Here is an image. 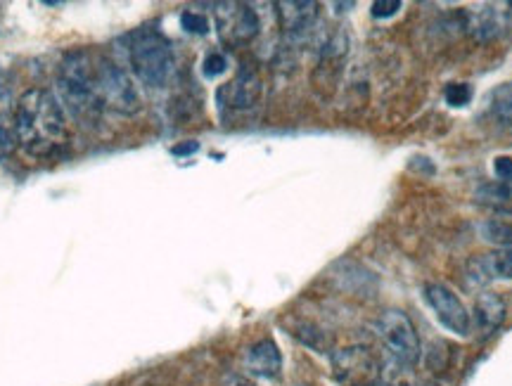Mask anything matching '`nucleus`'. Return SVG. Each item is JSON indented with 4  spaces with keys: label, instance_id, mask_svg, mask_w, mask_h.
Returning a JSON list of instances; mask_svg holds the SVG:
<instances>
[{
    "label": "nucleus",
    "instance_id": "15",
    "mask_svg": "<svg viewBox=\"0 0 512 386\" xmlns=\"http://www.w3.org/2000/svg\"><path fill=\"white\" fill-rule=\"evenodd\" d=\"M484 240L491 244H498L501 249H512V223L503 221V218H491L482 225Z\"/></svg>",
    "mask_w": 512,
    "mask_h": 386
},
{
    "label": "nucleus",
    "instance_id": "17",
    "mask_svg": "<svg viewBox=\"0 0 512 386\" xmlns=\"http://www.w3.org/2000/svg\"><path fill=\"white\" fill-rule=\"evenodd\" d=\"M226 69H228L226 55H223V53H209L207 60H204L202 72H204V76H207V79H216V76H221L223 72H226Z\"/></svg>",
    "mask_w": 512,
    "mask_h": 386
},
{
    "label": "nucleus",
    "instance_id": "19",
    "mask_svg": "<svg viewBox=\"0 0 512 386\" xmlns=\"http://www.w3.org/2000/svg\"><path fill=\"white\" fill-rule=\"evenodd\" d=\"M403 8L401 0H377V3H373V17H392L396 15Z\"/></svg>",
    "mask_w": 512,
    "mask_h": 386
},
{
    "label": "nucleus",
    "instance_id": "9",
    "mask_svg": "<svg viewBox=\"0 0 512 386\" xmlns=\"http://www.w3.org/2000/svg\"><path fill=\"white\" fill-rule=\"evenodd\" d=\"M261 95H264L261 76L249 67L242 69V72L221 90V100H226V107L230 109H252L261 102Z\"/></svg>",
    "mask_w": 512,
    "mask_h": 386
},
{
    "label": "nucleus",
    "instance_id": "18",
    "mask_svg": "<svg viewBox=\"0 0 512 386\" xmlns=\"http://www.w3.org/2000/svg\"><path fill=\"white\" fill-rule=\"evenodd\" d=\"M181 24L185 31H190V34H207L209 31V22L207 17L200 15V12H183L181 17Z\"/></svg>",
    "mask_w": 512,
    "mask_h": 386
},
{
    "label": "nucleus",
    "instance_id": "4",
    "mask_svg": "<svg viewBox=\"0 0 512 386\" xmlns=\"http://www.w3.org/2000/svg\"><path fill=\"white\" fill-rule=\"evenodd\" d=\"M377 334H380L384 349H387L401 365H415L420 360V339L418 332L403 311L389 308L377 320Z\"/></svg>",
    "mask_w": 512,
    "mask_h": 386
},
{
    "label": "nucleus",
    "instance_id": "11",
    "mask_svg": "<svg viewBox=\"0 0 512 386\" xmlns=\"http://www.w3.org/2000/svg\"><path fill=\"white\" fill-rule=\"evenodd\" d=\"M245 368L256 377L275 379L283 370V356H280L278 346L273 339H261L256 342L245 356Z\"/></svg>",
    "mask_w": 512,
    "mask_h": 386
},
{
    "label": "nucleus",
    "instance_id": "1",
    "mask_svg": "<svg viewBox=\"0 0 512 386\" xmlns=\"http://www.w3.org/2000/svg\"><path fill=\"white\" fill-rule=\"evenodd\" d=\"M12 126L17 145L36 159L55 157L69 140L64 109L46 88H31L17 100Z\"/></svg>",
    "mask_w": 512,
    "mask_h": 386
},
{
    "label": "nucleus",
    "instance_id": "7",
    "mask_svg": "<svg viewBox=\"0 0 512 386\" xmlns=\"http://www.w3.org/2000/svg\"><path fill=\"white\" fill-rule=\"evenodd\" d=\"M332 368H335V377L342 384L349 386H366L375 382L377 365L368 349L354 346V349H342L332 356Z\"/></svg>",
    "mask_w": 512,
    "mask_h": 386
},
{
    "label": "nucleus",
    "instance_id": "22",
    "mask_svg": "<svg viewBox=\"0 0 512 386\" xmlns=\"http://www.w3.org/2000/svg\"><path fill=\"white\" fill-rule=\"evenodd\" d=\"M197 150V143H188L183 147H174V154H188V152H195Z\"/></svg>",
    "mask_w": 512,
    "mask_h": 386
},
{
    "label": "nucleus",
    "instance_id": "23",
    "mask_svg": "<svg viewBox=\"0 0 512 386\" xmlns=\"http://www.w3.org/2000/svg\"><path fill=\"white\" fill-rule=\"evenodd\" d=\"M366 386H392V384H387V382H377V379H375V382H370V384H366Z\"/></svg>",
    "mask_w": 512,
    "mask_h": 386
},
{
    "label": "nucleus",
    "instance_id": "13",
    "mask_svg": "<svg viewBox=\"0 0 512 386\" xmlns=\"http://www.w3.org/2000/svg\"><path fill=\"white\" fill-rule=\"evenodd\" d=\"M505 320V304L494 292H484L475 304V327L482 337H491Z\"/></svg>",
    "mask_w": 512,
    "mask_h": 386
},
{
    "label": "nucleus",
    "instance_id": "3",
    "mask_svg": "<svg viewBox=\"0 0 512 386\" xmlns=\"http://www.w3.org/2000/svg\"><path fill=\"white\" fill-rule=\"evenodd\" d=\"M128 60H131L133 74L150 88L166 86L176 64L169 38L152 27L133 31L128 38Z\"/></svg>",
    "mask_w": 512,
    "mask_h": 386
},
{
    "label": "nucleus",
    "instance_id": "8",
    "mask_svg": "<svg viewBox=\"0 0 512 386\" xmlns=\"http://www.w3.org/2000/svg\"><path fill=\"white\" fill-rule=\"evenodd\" d=\"M467 278L477 285L491 280H512V249H496V252L472 256L467 261Z\"/></svg>",
    "mask_w": 512,
    "mask_h": 386
},
{
    "label": "nucleus",
    "instance_id": "14",
    "mask_svg": "<svg viewBox=\"0 0 512 386\" xmlns=\"http://www.w3.org/2000/svg\"><path fill=\"white\" fill-rule=\"evenodd\" d=\"M491 112L505 126H512V81L498 86L491 93Z\"/></svg>",
    "mask_w": 512,
    "mask_h": 386
},
{
    "label": "nucleus",
    "instance_id": "20",
    "mask_svg": "<svg viewBox=\"0 0 512 386\" xmlns=\"http://www.w3.org/2000/svg\"><path fill=\"white\" fill-rule=\"evenodd\" d=\"M494 173L501 183H512V157H496L494 159Z\"/></svg>",
    "mask_w": 512,
    "mask_h": 386
},
{
    "label": "nucleus",
    "instance_id": "21",
    "mask_svg": "<svg viewBox=\"0 0 512 386\" xmlns=\"http://www.w3.org/2000/svg\"><path fill=\"white\" fill-rule=\"evenodd\" d=\"M223 386H256V384H252L249 379H242V377H226Z\"/></svg>",
    "mask_w": 512,
    "mask_h": 386
},
{
    "label": "nucleus",
    "instance_id": "2",
    "mask_svg": "<svg viewBox=\"0 0 512 386\" xmlns=\"http://www.w3.org/2000/svg\"><path fill=\"white\" fill-rule=\"evenodd\" d=\"M86 76L88 86H91L93 95L98 98L100 107L105 109V112L131 117V114H136L140 109V95L136 86L128 79L124 69L117 67L110 57L88 50Z\"/></svg>",
    "mask_w": 512,
    "mask_h": 386
},
{
    "label": "nucleus",
    "instance_id": "5",
    "mask_svg": "<svg viewBox=\"0 0 512 386\" xmlns=\"http://www.w3.org/2000/svg\"><path fill=\"white\" fill-rule=\"evenodd\" d=\"M425 299L446 330L456 332L460 337L470 334V313H467L463 301H460L446 285H441V282H430V285H425Z\"/></svg>",
    "mask_w": 512,
    "mask_h": 386
},
{
    "label": "nucleus",
    "instance_id": "12",
    "mask_svg": "<svg viewBox=\"0 0 512 386\" xmlns=\"http://www.w3.org/2000/svg\"><path fill=\"white\" fill-rule=\"evenodd\" d=\"M465 29L477 41H491V38H496L505 29V17L494 5H486V8L465 12Z\"/></svg>",
    "mask_w": 512,
    "mask_h": 386
},
{
    "label": "nucleus",
    "instance_id": "10",
    "mask_svg": "<svg viewBox=\"0 0 512 386\" xmlns=\"http://www.w3.org/2000/svg\"><path fill=\"white\" fill-rule=\"evenodd\" d=\"M318 3H278L280 24L290 38H302L309 34L318 19Z\"/></svg>",
    "mask_w": 512,
    "mask_h": 386
},
{
    "label": "nucleus",
    "instance_id": "6",
    "mask_svg": "<svg viewBox=\"0 0 512 386\" xmlns=\"http://www.w3.org/2000/svg\"><path fill=\"white\" fill-rule=\"evenodd\" d=\"M216 24H219L221 41H226L228 45L249 43L261 29L256 12L249 5L238 3L219 5V10H216Z\"/></svg>",
    "mask_w": 512,
    "mask_h": 386
},
{
    "label": "nucleus",
    "instance_id": "16",
    "mask_svg": "<svg viewBox=\"0 0 512 386\" xmlns=\"http://www.w3.org/2000/svg\"><path fill=\"white\" fill-rule=\"evenodd\" d=\"M472 100V88L467 83H451L446 88V102L451 107H465Z\"/></svg>",
    "mask_w": 512,
    "mask_h": 386
}]
</instances>
